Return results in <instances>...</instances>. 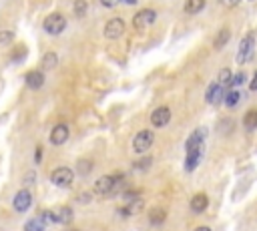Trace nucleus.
<instances>
[{
  "instance_id": "nucleus-16",
  "label": "nucleus",
  "mask_w": 257,
  "mask_h": 231,
  "mask_svg": "<svg viewBox=\"0 0 257 231\" xmlns=\"http://www.w3.org/2000/svg\"><path fill=\"white\" fill-rule=\"evenodd\" d=\"M229 38H231V31H229V28H221V31L217 33V37H215V40H213V48L221 50L225 44L229 42Z\"/></svg>"
},
{
  "instance_id": "nucleus-34",
  "label": "nucleus",
  "mask_w": 257,
  "mask_h": 231,
  "mask_svg": "<svg viewBox=\"0 0 257 231\" xmlns=\"http://www.w3.org/2000/svg\"><path fill=\"white\" fill-rule=\"evenodd\" d=\"M195 231H211V229H209V227H205V225H201V227H197Z\"/></svg>"
},
{
  "instance_id": "nucleus-3",
  "label": "nucleus",
  "mask_w": 257,
  "mask_h": 231,
  "mask_svg": "<svg viewBox=\"0 0 257 231\" xmlns=\"http://www.w3.org/2000/svg\"><path fill=\"white\" fill-rule=\"evenodd\" d=\"M73 181H75V171L69 169V167H56L50 173V183L56 185V187L67 189V187L73 185Z\"/></svg>"
},
{
  "instance_id": "nucleus-13",
  "label": "nucleus",
  "mask_w": 257,
  "mask_h": 231,
  "mask_svg": "<svg viewBox=\"0 0 257 231\" xmlns=\"http://www.w3.org/2000/svg\"><path fill=\"white\" fill-rule=\"evenodd\" d=\"M201 159H203V149H191V151H187L185 171H187V173H193V171H195V169L199 167Z\"/></svg>"
},
{
  "instance_id": "nucleus-8",
  "label": "nucleus",
  "mask_w": 257,
  "mask_h": 231,
  "mask_svg": "<svg viewBox=\"0 0 257 231\" xmlns=\"http://www.w3.org/2000/svg\"><path fill=\"white\" fill-rule=\"evenodd\" d=\"M30 205H32V193L24 187V189H20V191L14 195V199H12V209H14L16 213H24V211L30 209Z\"/></svg>"
},
{
  "instance_id": "nucleus-19",
  "label": "nucleus",
  "mask_w": 257,
  "mask_h": 231,
  "mask_svg": "<svg viewBox=\"0 0 257 231\" xmlns=\"http://www.w3.org/2000/svg\"><path fill=\"white\" fill-rule=\"evenodd\" d=\"M54 215H56V223H62V225L71 223V221H73V217H75L71 207H60L58 211H54Z\"/></svg>"
},
{
  "instance_id": "nucleus-18",
  "label": "nucleus",
  "mask_w": 257,
  "mask_h": 231,
  "mask_svg": "<svg viewBox=\"0 0 257 231\" xmlns=\"http://www.w3.org/2000/svg\"><path fill=\"white\" fill-rule=\"evenodd\" d=\"M243 127H245L247 131H255V129H257V109H251V111L245 113Z\"/></svg>"
},
{
  "instance_id": "nucleus-11",
  "label": "nucleus",
  "mask_w": 257,
  "mask_h": 231,
  "mask_svg": "<svg viewBox=\"0 0 257 231\" xmlns=\"http://www.w3.org/2000/svg\"><path fill=\"white\" fill-rule=\"evenodd\" d=\"M223 97H225V89H223L219 82L209 84V89H207V93H205V101H207L209 105H221V103H223Z\"/></svg>"
},
{
  "instance_id": "nucleus-30",
  "label": "nucleus",
  "mask_w": 257,
  "mask_h": 231,
  "mask_svg": "<svg viewBox=\"0 0 257 231\" xmlns=\"http://www.w3.org/2000/svg\"><path fill=\"white\" fill-rule=\"evenodd\" d=\"M119 2H121V0H101V4L107 6V8H115Z\"/></svg>"
},
{
  "instance_id": "nucleus-4",
  "label": "nucleus",
  "mask_w": 257,
  "mask_h": 231,
  "mask_svg": "<svg viewBox=\"0 0 257 231\" xmlns=\"http://www.w3.org/2000/svg\"><path fill=\"white\" fill-rule=\"evenodd\" d=\"M253 50H255V35L249 33V35H245V38H243L241 44H239V50H237V63H239V65L249 63L251 56H253Z\"/></svg>"
},
{
  "instance_id": "nucleus-20",
  "label": "nucleus",
  "mask_w": 257,
  "mask_h": 231,
  "mask_svg": "<svg viewBox=\"0 0 257 231\" xmlns=\"http://www.w3.org/2000/svg\"><path fill=\"white\" fill-rule=\"evenodd\" d=\"M205 6V0H187L185 2V12L187 14H199Z\"/></svg>"
},
{
  "instance_id": "nucleus-29",
  "label": "nucleus",
  "mask_w": 257,
  "mask_h": 231,
  "mask_svg": "<svg viewBox=\"0 0 257 231\" xmlns=\"http://www.w3.org/2000/svg\"><path fill=\"white\" fill-rule=\"evenodd\" d=\"M245 80H247V75H245V73H237L235 78L231 80V84H237V86H239V84H245Z\"/></svg>"
},
{
  "instance_id": "nucleus-9",
  "label": "nucleus",
  "mask_w": 257,
  "mask_h": 231,
  "mask_svg": "<svg viewBox=\"0 0 257 231\" xmlns=\"http://www.w3.org/2000/svg\"><path fill=\"white\" fill-rule=\"evenodd\" d=\"M169 121H171V111H169V107H157V109L151 113V125L157 127V129L167 127Z\"/></svg>"
},
{
  "instance_id": "nucleus-24",
  "label": "nucleus",
  "mask_w": 257,
  "mask_h": 231,
  "mask_svg": "<svg viewBox=\"0 0 257 231\" xmlns=\"http://www.w3.org/2000/svg\"><path fill=\"white\" fill-rule=\"evenodd\" d=\"M26 54H28V48H26V46H16L14 52L10 54V61H12V63H22V61L26 59Z\"/></svg>"
},
{
  "instance_id": "nucleus-10",
  "label": "nucleus",
  "mask_w": 257,
  "mask_h": 231,
  "mask_svg": "<svg viewBox=\"0 0 257 231\" xmlns=\"http://www.w3.org/2000/svg\"><path fill=\"white\" fill-rule=\"evenodd\" d=\"M69 135H71L69 125L58 123V125H54L52 131H50V143H52L54 147H60V145H64V143L69 141Z\"/></svg>"
},
{
  "instance_id": "nucleus-12",
  "label": "nucleus",
  "mask_w": 257,
  "mask_h": 231,
  "mask_svg": "<svg viewBox=\"0 0 257 231\" xmlns=\"http://www.w3.org/2000/svg\"><path fill=\"white\" fill-rule=\"evenodd\" d=\"M24 82H26L28 89L39 91V89H43V84H44V73L43 71H30V73L24 75Z\"/></svg>"
},
{
  "instance_id": "nucleus-17",
  "label": "nucleus",
  "mask_w": 257,
  "mask_h": 231,
  "mask_svg": "<svg viewBox=\"0 0 257 231\" xmlns=\"http://www.w3.org/2000/svg\"><path fill=\"white\" fill-rule=\"evenodd\" d=\"M165 217H167V213H165V209H161V207H155V209L149 211V223H151L153 227L163 225V223H165Z\"/></svg>"
},
{
  "instance_id": "nucleus-32",
  "label": "nucleus",
  "mask_w": 257,
  "mask_h": 231,
  "mask_svg": "<svg viewBox=\"0 0 257 231\" xmlns=\"http://www.w3.org/2000/svg\"><path fill=\"white\" fill-rule=\"evenodd\" d=\"M35 161H37V163L43 161V147H37V151H35Z\"/></svg>"
},
{
  "instance_id": "nucleus-2",
  "label": "nucleus",
  "mask_w": 257,
  "mask_h": 231,
  "mask_svg": "<svg viewBox=\"0 0 257 231\" xmlns=\"http://www.w3.org/2000/svg\"><path fill=\"white\" fill-rule=\"evenodd\" d=\"M43 28H44L46 35L58 37V35L64 33V28H67V18H64L60 12H52V14H48V16L43 20Z\"/></svg>"
},
{
  "instance_id": "nucleus-7",
  "label": "nucleus",
  "mask_w": 257,
  "mask_h": 231,
  "mask_svg": "<svg viewBox=\"0 0 257 231\" xmlns=\"http://www.w3.org/2000/svg\"><path fill=\"white\" fill-rule=\"evenodd\" d=\"M125 28H127V24H125L123 18H111V20L105 24L103 35H105V38H109V40H117V38H121V37L125 35Z\"/></svg>"
},
{
  "instance_id": "nucleus-33",
  "label": "nucleus",
  "mask_w": 257,
  "mask_h": 231,
  "mask_svg": "<svg viewBox=\"0 0 257 231\" xmlns=\"http://www.w3.org/2000/svg\"><path fill=\"white\" fill-rule=\"evenodd\" d=\"M249 89H251V91H253V93H255V91H257V73H255V77H253V80H251V82H249Z\"/></svg>"
},
{
  "instance_id": "nucleus-26",
  "label": "nucleus",
  "mask_w": 257,
  "mask_h": 231,
  "mask_svg": "<svg viewBox=\"0 0 257 231\" xmlns=\"http://www.w3.org/2000/svg\"><path fill=\"white\" fill-rule=\"evenodd\" d=\"M73 10H75V14H77L79 18H83V16L86 14V10H88V4L85 2V0H75Z\"/></svg>"
},
{
  "instance_id": "nucleus-23",
  "label": "nucleus",
  "mask_w": 257,
  "mask_h": 231,
  "mask_svg": "<svg viewBox=\"0 0 257 231\" xmlns=\"http://www.w3.org/2000/svg\"><path fill=\"white\" fill-rule=\"evenodd\" d=\"M239 99H241V93H237V91H225V97H223L227 107H235L239 103Z\"/></svg>"
},
{
  "instance_id": "nucleus-1",
  "label": "nucleus",
  "mask_w": 257,
  "mask_h": 231,
  "mask_svg": "<svg viewBox=\"0 0 257 231\" xmlns=\"http://www.w3.org/2000/svg\"><path fill=\"white\" fill-rule=\"evenodd\" d=\"M125 187V175L123 173H113V175H103L94 183V193L101 197H109L119 193Z\"/></svg>"
},
{
  "instance_id": "nucleus-31",
  "label": "nucleus",
  "mask_w": 257,
  "mask_h": 231,
  "mask_svg": "<svg viewBox=\"0 0 257 231\" xmlns=\"http://www.w3.org/2000/svg\"><path fill=\"white\" fill-rule=\"evenodd\" d=\"M239 2H241V0H221V4H225V6H229V8L237 6Z\"/></svg>"
},
{
  "instance_id": "nucleus-6",
  "label": "nucleus",
  "mask_w": 257,
  "mask_h": 231,
  "mask_svg": "<svg viewBox=\"0 0 257 231\" xmlns=\"http://www.w3.org/2000/svg\"><path fill=\"white\" fill-rule=\"evenodd\" d=\"M153 141H155L153 131L143 129V131H139V133L135 135V139H133V149H135L137 153H147V151L151 149V145H153Z\"/></svg>"
},
{
  "instance_id": "nucleus-28",
  "label": "nucleus",
  "mask_w": 257,
  "mask_h": 231,
  "mask_svg": "<svg viewBox=\"0 0 257 231\" xmlns=\"http://www.w3.org/2000/svg\"><path fill=\"white\" fill-rule=\"evenodd\" d=\"M77 169H79L81 175H88L90 169H92V161H88V159H81V161L77 163Z\"/></svg>"
},
{
  "instance_id": "nucleus-5",
  "label": "nucleus",
  "mask_w": 257,
  "mask_h": 231,
  "mask_svg": "<svg viewBox=\"0 0 257 231\" xmlns=\"http://www.w3.org/2000/svg\"><path fill=\"white\" fill-rule=\"evenodd\" d=\"M155 20H157V10H153V8H143V10H139V12L133 16V26L141 33V31H145V28H149Z\"/></svg>"
},
{
  "instance_id": "nucleus-35",
  "label": "nucleus",
  "mask_w": 257,
  "mask_h": 231,
  "mask_svg": "<svg viewBox=\"0 0 257 231\" xmlns=\"http://www.w3.org/2000/svg\"><path fill=\"white\" fill-rule=\"evenodd\" d=\"M125 2H127V4H135V2H137V0H125Z\"/></svg>"
},
{
  "instance_id": "nucleus-27",
  "label": "nucleus",
  "mask_w": 257,
  "mask_h": 231,
  "mask_svg": "<svg viewBox=\"0 0 257 231\" xmlns=\"http://www.w3.org/2000/svg\"><path fill=\"white\" fill-rule=\"evenodd\" d=\"M231 80H233V75H231L229 69H221V71H219V84H221V86H223V84H231Z\"/></svg>"
},
{
  "instance_id": "nucleus-14",
  "label": "nucleus",
  "mask_w": 257,
  "mask_h": 231,
  "mask_svg": "<svg viewBox=\"0 0 257 231\" xmlns=\"http://www.w3.org/2000/svg\"><path fill=\"white\" fill-rule=\"evenodd\" d=\"M203 145H205V131L197 129V131H193L189 135L185 147H187V151H191V149H203Z\"/></svg>"
},
{
  "instance_id": "nucleus-25",
  "label": "nucleus",
  "mask_w": 257,
  "mask_h": 231,
  "mask_svg": "<svg viewBox=\"0 0 257 231\" xmlns=\"http://www.w3.org/2000/svg\"><path fill=\"white\" fill-rule=\"evenodd\" d=\"M12 40H14V33L8 31V28H2L0 31V46H8Z\"/></svg>"
},
{
  "instance_id": "nucleus-22",
  "label": "nucleus",
  "mask_w": 257,
  "mask_h": 231,
  "mask_svg": "<svg viewBox=\"0 0 257 231\" xmlns=\"http://www.w3.org/2000/svg\"><path fill=\"white\" fill-rule=\"evenodd\" d=\"M56 65H58L56 52H46V54L43 56V69H44V71H52Z\"/></svg>"
},
{
  "instance_id": "nucleus-21",
  "label": "nucleus",
  "mask_w": 257,
  "mask_h": 231,
  "mask_svg": "<svg viewBox=\"0 0 257 231\" xmlns=\"http://www.w3.org/2000/svg\"><path fill=\"white\" fill-rule=\"evenodd\" d=\"M44 229H46V223L41 217H32L24 223V231H44Z\"/></svg>"
},
{
  "instance_id": "nucleus-15",
  "label": "nucleus",
  "mask_w": 257,
  "mask_h": 231,
  "mask_svg": "<svg viewBox=\"0 0 257 231\" xmlns=\"http://www.w3.org/2000/svg\"><path fill=\"white\" fill-rule=\"evenodd\" d=\"M207 205H209V199H207L205 193L193 195V199H191V211L193 213H203L207 209Z\"/></svg>"
}]
</instances>
